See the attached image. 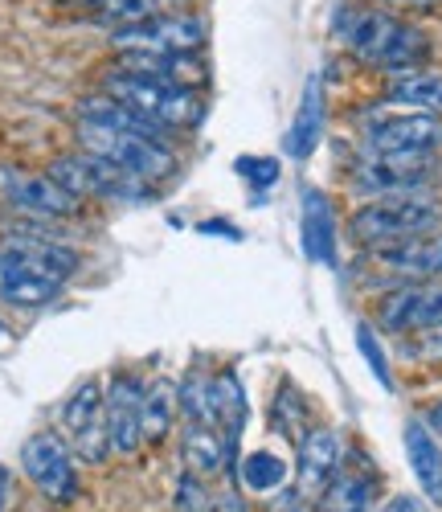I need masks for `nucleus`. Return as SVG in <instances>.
I'll use <instances>...</instances> for the list:
<instances>
[{
	"label": "nucleus",
	"mask_w": 442,
	"mask_h": 512,
	"mask_svg": "<svg viewBox=\"0 0 442 512\" xmlns=\"http://www.w3.org/2000/svg\"><path fill=\"white\" fill-rule=\"evenodd\" d=\"M336 41L369 70L381 74H406V70H422L434 58V41L422 25H414L410 17L393 13V9H377V5H344L336 13Z\"/></svg>",
	"instance_id": "nucleus-1"
},
{
	"label": "nucleus",
	"mask_w": 442,
	"mask_h": 512,
	"mask_svg": "<svg viewBox=\"0 0 442 512\" xmlns=\"http://www.w3.org/2000/svg\"><path fill=\"white\" fill-rule=\"evenodd\" d=\"M103 95H111L115 103L140 111L144 119L160 123L164 132H189V127L201 123L205 103L201 91H185V87H168V82L144 74V70H131L123 62H115V70L103 74Z\"/></svg>",
	"instance_id": "nucleus-2"
},
{
	"label": "nucleus",
	"mask_w": 442,
	"mask_h": 512,
	"mask_svg": "<svg viewBox=\"0 0 442 512\" xmlns=\"http://www.w3.org/2000/svg\"><path fill=\"white\" fill-rule=\"evenodd\" d=\"M442 226V201L430 189L418 193H393V197H373L348 218L352 242L385 246V242H402L418 234H434Z\"/></svg>",
	"instance_id": "nucleus-3"
},
{
	"label": "nucleus",
	"mask_w": 442,
	"mask_h": 512,
	"mask_svg": "<svg viewBox=\"0 0 442 512\" xmlns=\"http://www.w3.org/2000/svg\"><path fill=\"white\" fill-rule=\"evenodd\" d=\"M74 136H78L82 152L107 156V160L123 164L127 173L144 177L148 185H160V181L176 177V168H181V164H176V152L164 140H152V136H140V132H123V127H115V123L78 119Z\"/></svg>",
	"instance_id": "nucleus-4"
},
{
	"label": "nucleus",
	"mask_w": 442,
	"mask_h": 512,
	"mask_svg": "<svg viewBox=\"0 0 442 512\" xmlns=\"http://www.w3.org/2000/svg\"><path fill=\"white\" fill-rule=\"evenodd\" d=\"M50 177L58 185H66L74 197L91 201V197H103V201H148L156 185H148L144 177L127 173L123 164L107 160V156H95V152H70V156H58L50 164Z\"/></svg>",
	"instance_id": "nucleus-5"
},
{
	"label": "nucleus",
	"mask_w": 442,
	"mask_h": 512,
	"mask_svg": "<svg viewBox=\"0 0 442 512\" xmlns=\"http://www.w3.org/2000/svg\"><path fill=\"white\" fill-rule=\"evenodd\" d=\"M438 148H442V115L385 107L365 123L369 156H438Z\"/></svg>",
	"instance_id": "nucleus-6"
},
{
	"label": "nucleus",
	"mask_w": 442,
	"mask_h": 512,
	"mask_svg": "<svg viewBox=\"0 0 442 512\" xmlns=\"http://www.w3.org/2000/svg\"><path fill=\"white\" fill-rule=\"evenodd\" d=\"M111 46L119 54H144V58H156V54H201L205 21L185 13V9H172V13H160V17L140 21V25L111 29Z\"/></svg>",
	"instance_id": "nucleus-7"
},
{
	"label": "nucleus",
	"mask_w": 442,
	"mask_h": 512,
	"mask_svg": "<svg viewBox=\"0 0 442 512\" xmlns=\"http://www.w3.org/2000/svg\"><path fill=\"white\" fill-rule=\"evenodd\" d=\"M442 177L438 156H369L352 168V189L365 197H393V193H418Z\"/></svg>",
	"instance_id": "nucleus-8"
},
{
	"label": "nucleus",
	"mask_w": 442,
	"mask_h": 512,
	"mask_svg": "<svg viewBox=\"0 0 442 512\" xmlns=\"http://www.w3.org/2000/svg\"><path fill=\"white\" fill-rule=\"evenodd\" d=\"M62 426L70 435V447L78 459L86 463H103L111 455V439H107V410H103V386L91 377L66 398L62 406Z\"/></svg>",
	"instance_id": "nucleus-9"
},
{
	"label": "nucleus",
	"mask_w": 442,
	"mask_h": 512,
	"mask_svg": "<svg viewBox=\"0 0 442 512\" xmlns=\"http://www.w3.org/2000/svg\"><path fill=\"white\" fill-rule=\"evenodd\" d=\"M25 476L37 484V492H46L50 500H74L78 496V472H74V447L50 431H41L25 439L21 447Z\"/></svg>",
	"instance_id": "nucleus-10"
},
{
	"label": "nucleus",
	"mask_w": 442,
	"mask_h": 512,
	"mask_svg": "<svg viewBox=\"0 0 442 512\" xmlns=\"http://www.w3.org/2000/svg\"><path fill=\"white\" fill-rule=\"evenodd\" d=\"M0 185H5L9 205L29 213V218L66 222V218H78V213H82V197H74L50 173H5V177H0Z\"/></svg>",
	"instance_id": "nucleus-11"
},
{
	"label": "nucleus",
	"mask_w": 442,
	"mask_h": 512,
	"mask_svg": "<svg viewBox=\"0 0 442 512\" xmlns=\"http://www.w3.org/2000/svg\"><path fill=\"white\" fill-rule=\"evenodd\" d=\"M140 406H144V381L136 373H115L111 386L103 390L107 410V439L115 455H136L144 447L140 431Z\"/></svg>",
	"instance_id": "nucleus-12"
},
{
	"label": "nucleus",
	"mask_w": 442,
	"mask_h": 512,
	"mask_svg": "<svg viewBox=\"0 0 442 512\" xmlns=\"http://www.w3.org/2000/svg\"><path fill=\"white\" fill-rule=\"evenodd\" d=\"M0 254L13 259V263H21L33 275L54 279V283H66L82 267V254L74 246L58 242V238H46L41 230H17V234H9L5 242H0Z\"/></svg>",
	"instance_id": "nucleus-13"
},
{
	"label": "nucleus",
	"mask_w": 442,
	"mask_h": 512,
	"mask_svg": "<svg viewBox=\"0 0 442 512\" xmlns=\"http://www.w3.org/2000/svg\"><path fill=\"white\" fill-rule=\"evenodd\" d=\"M377 320L389 332H430L442 328V283H410L402 291H389L377 304Z\"/></svg>",
	"instance_id": "nucleus-14"
},
{
	"label": "nucleus",
	"mask_w": 442,
	"mask_h": 512,
	"mask_svg": "<svg viewBox=\"0 0 442 512\" xmlns=\"http://www.w3.org/2000/svg\"><path fill=\"white\" fill-rule=\"evenodd\" d=\"M369 259L406 279V283H426L442 275V234H418V238H402V242H385V246H369Z\"/></svg>",
	"instance_id": "nucleus-15"
},
{
	"label": "nucleus",
	"mask_w": 442,
	"mask_h": 512,
	"mask_svg": "<svg viewBox=\"0 0 442 512\" xmlns=\"http://www.w3.org/2000/svg\"><path fill=\"white\" fill-rule=\"evenodd\" d=\"M340 476V439L336 431H328V426H312L303 439H299V484L295 492L316 500L332 488V480Z\"/></svg>",
	"instance_id": "nucleus-16"
},
{
	"label": "nucleus",
	"mask_w": 442,
	"mask_h": 512,
	"mask_svg": "<svg viewBox=\"0 0 442 512\" xmlns=\"http://www.w3.org/2000/svg\"><path fill=\"white\" fill-rule=\"evenodd\" d=\"M209 406H213V426H217L221 443H226V463H230V455L242 439V426H246V394L234 373L209 377Z\"/></svg>",
	"instance_id": "nucleus-17"
},
{
	"label": "nucleus",
	"mask_w": 442,
	"mask_h": 512,
	"mask_svg": "<svg viewBox=\"0 0 442 512\" xmlns=\"http://www.w3.org/2000/svg\"><path fill=\"white\" fill-rule=\"evenodd\" d=\"M320 136H324V82H320V74H312V78H307V87H303L295 123H291V132H287V156L307 160V156L316 152Z\"/></svg>",
	"instance_id": "nucleus-18"
},
{
	"label": "nucleus",
	"mask_w": 442,
	"mask_h": 512,
	"mask_svg": "<svg viewBox=\"0 0 442 512\" xmlns=\"http://www.w3.org/2000/svg\"><path fill=\"white\" fill-rule=\"evenodd\" d=\"M385 103L389 107H410L442 115V70H406L385 82Z\"/></svg>",
	"instance_id": "nucleus-19"
},
{
	"label": "nucleus",
	"mask_w": 442,
	"mask_h": 512,
	"mask_svg": "<svg viewBox=\"0 0 442 512\" xmlns=\"http://www.w3.org/2000/svg\"><path fill=\"white\" fill-rule=\"evenodd\" d=\"M406 455H410V467H414V476L426 492L430 504L442 508V447L434 443V431L426 422H406Z\"/></svg>",
	"instance_id": "nucleus-20"
},
{
	"label": "nucleus",
	"mask_w": 442,
	"mask_h": 512,
	"mask_svg": "<svg viewBox=\"0 0 442 512\" xmlns=\"http://www.w3.org/2000/svg\"><path fill=\"white\" fill-rule=\"evenodd\" d=\"M58 291H62V283H54L46 275H33L21 263H13V259L0 254V300L5 304H13V308H46Z\"/></svg>",
	"instance_id": "nucleus-21"
},
{
	"label": "nucleus",
	"mask_w": 442,
	"mask_h": 512,
	"mask_svg": "<svg viewBox=\"0 0 442 512\" xmlns=\"http://www.w3.org/2000/svg\"><path fill=\"white\" fill-rule=\"evenodd\" d=\"M176 414H181V398H176V386L164 377L148 381L144 386V406H140V431H144V443L160 447L172 426H176Z\"/></svg>",
	"instance_id": "nucleus-22"
},
{
	"label": "nucleus",
	"mask_w": 442,
	"mask_h": 512,
	"mask_svg": "<svg viewBox=\"0 0 442 512\" xmlns=\"http://www.w3.org/2000/svg\"><path fill=\"white\" fill-rule=\"evenodd\" d=\"M303 246L316 263H332L336 259V234H332V205L324 201V193H307L303 201Z\"/></svg>",
	"instance_id": "nucleus-23"
},
{
	"label": "nucleus",
	"mask_w": 442,
	"mask_h": 512,
	"mask_svg": "<svg viewBox=\"0 0 442 512\" xmlns=\"http://www.w3.org/2000/svg\"><path fill=\"white\" fill-rule=\"evenodd\" d=\"M226 463V443H221L217 426L205 422H185V467L197 476H213Z\"/></svg>",
	"instance_id": "nucleus-24"
},
{
	"label": "nucleus",
	"mask_w": 442,
	"mask_h": 512,
	"mask_svg": "<svg viewBox=\"0 0 442 512\" xmlns=\"http://www.w3.org/2000/svg\"><path fill=\"white\" fill-rule=\"evenodd\" d=\"M320 500H324V512H369L377 500V480L361 472H340Z\"/></svg>",
	"instance_id": "nucleus-25"
},
{
	"label": "nucleus",
	"mask_w": 442,
	"mask_h": 512,
	"mask_svg": "<svg viewBox=\"0 0 442 512\" xmlns=\"http://www.w3.org/2000/svg\"><path fill=\"white\" fill-rule=\"evenodd\" d=\"M238 476H242V484L250 492H275L287 480V463L279 455H271V451H250L242 459V467H238Z\"/></svg>",
	"instance_id": "nucleus-26"
},
{
	"label": "nucleus",
	"mask_w": 442,
	"mask_h": 512,
	"mask_svg": "<svg viewBox=\"0 0 442 512\" xmlns=\"http://www.w3.org/2000/svg\"><path fill=\"white\" fill-rule=\"evenodd\" d=\"M303 422H307V410H303V398L295 394V386L291 381H283L279 386V394H275V426L287 435V439H303L307 431H303Z\"/></svg>",
	"instance_id": "nucleus-27"
},
{
	"label": "nucleus",
	"mask_w": 442,
	"mask_h": 512,
	"mask_svg": "<svg viewBox=\"0 0 442 512\" xmlns=\"http://www.w3.org/2000/svg\"><path fill=\"white\" fill-rule=\"evenodd\" d=\"M357 345H361V353L369 357V369H373V377H377L381 386L389 390V386H393V377H389L385 353H381V345H377V336H373V328H369V324H361V328H357Z\"/></svg>",
	"instance_id": "nucleus-28"
},
{
	"label": "nucleus",
	"mask_w": 442,
	"mask_h": 512,
	"mask_svg": "<svg viewBox=\"0 0 442 512\" xmlns=\"http://www.w3.org/2000/svg\"><path fill=\"white\" fill-rule=\"evenodd\" d=\"M205 496H201V476L197 472H185L181 484H176V508L181 512H201Z\"/></svg>",
	"instance_id": "nucleus-29"
},
{
	"label": "nucleus",
	"mask_w": 442,
	"mask_h": 512,
	"mask_svg": "<svg viewBox=\"0 0 442 512\" xmlns=\"http://www.w3.org/2000/svg\"><path fill=\"white\" fill-rule=\"evenodd\" d=\"M381 5L402 13H430V9H442V0H381Z\"/></svg>",
	"instance_id": "nucleus-30"
},
{
	"label": "nucleus",
	"mask_w": 442,
	"mask_h": 512,
	"mask_svg": "<svg viewBox=\"0 0 442 512\" xmlns=\"http://www.w3.org/2000/svg\"><path fill=\"white\" fill-rule=\"evenodd\" d=\"M377 512H430V508H426L418 496H393V500H389L385 508H377Z\"/></svg>",
	"instance_id": "nucleus-31"
},
{
	"label": "nucleus",
	"mask_w": 442,
	"mask_h": 512,
	"mask_svg": "<svg viewBox=\"0 0 442 512\" xmlns=\"http://www.w3.org/2000/svg\"><path fill=\"white\" fill-rule=\"evenodd\" d=\"M422 422L430 426V431H434V435H442V402H434V406L426 410V418H422Z\"/></svg>",
	"instance_id": "nucleus-32"
},
{
	"label": "nucleus",
	"mask_w": 442,
	"mask_h": 512,
	"mask_svg": "<svg viewBox=\"0 0 442 512\" xmlns=\"http://www.w3.org/2000/svg\"><path fill=\"white\" fill-rule=\"evenodd\" d=\"M213 512H246V508H242V500L230 492V496H221V500L213 504Z\"/></svg>",
	"instance_id": "nucleus-33"
},
{
	"label": "nucleus",
	"mask_w": 442,
	"mask_h": 512,
	"mask_svg": "<svg viewBox=\"0 0 442 512\" xmlns=\"http://www.w3.org/2000/svg\"><path fill=\"white\" fill-rule=\"evenodd\" d=\"M5 500H9V472L0 467V508H5Z\"/></svg>",
	"instance_id": "nucleus-34"
},
{
	"label": "nucleus",
	"mask_w": 442,
	"mask_h": 512,
	"mask_svg": "<svg viewBox=\"0 0 442 512\" xmlns=\"http://www.w3.org/2000/svg\"><path fill=\"white\" fill-rule=\"evenodd\" d=\"M82 5H95V9H103V5H107V0H82Z\"/></svg>",
	"instance_id": "nucleus-35"
}]
</instances>
